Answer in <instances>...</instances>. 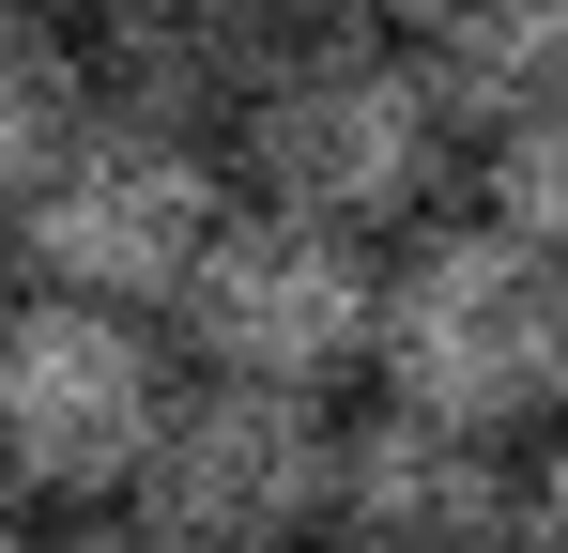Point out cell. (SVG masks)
Returning a JSON list of instances; mask_svg holds the SVG:
<instances>
[{"label":"cell","instance_id":"cell-1","mask_svg":"<svg viewBox=\"0 0 568 553\" xmlns=\"http://www.w3.org/2000/svg\"><path fill=\"white\" fill-rule=\"evenodd\" d=\"M369 384L415 400V415H462L491 446H538L568 415V262L538 231H507L491 200H476V215H430V231L384 262Z\"/></svg>","mask_w":568,"mask_h":553},{"label":"cell","instance_id":"cell-2","mask_svg":"<svg viewBox=\"0 0 568 553\" xmlns=\"http://www.w3.org/2000/svg\"><path fill=\"white\" fill-rule=\"evenodd\" d=\"M446 154H462V108L430 92V62L399 31H292V62L231 123V184L338 215V231H415Z\"/></svg>","mask_w":568,"mask_h":553},{"label":"cell","instance_id":"cell-3","mask_svg":"<svg viewBox=\"0 0 568 553\" xmlns=\"http://www.w3.org/2000/svg\"><path fill=\"white\" fill-rule=\"evenodd\" d=\"M215 154H231V139L139 123V108L93 92V123L62 139V170L31 184L0 231H16V262L47 276V292H108V308H154V323H170L185 276H200V247H215V215L246 200Z\"/></svg>","mask_w":568,"mask_h":553},{"label":"cell","instance_id":"cell-4","mask_svg":"<svg viewBox=\"0 0 568 553\" xmlns=\"http://www.w3.org/2000/svg\"><path fill=\"white\" fill-rule=\"evenodd\" d=\"M154 431H170L154 308H108V292H47L31 276V308H0V492L108 507V492H139Z\"/></svg>","mask_w":568,"mask_h":553},{"label":"cell","instance_id":"cell-5","mask_svg":"<svg viewBox=\"0 0 568 553\" xmlns=\"http://www.w3.org/2000/svg\"><path fill=\"white\" fill-rule=\"evenodd\" d=\"M185 354L246 369V384H354L384 339V231H338V215H292V200H231L215 247L185 276Z\"/></svg>","mask_w":568,"mask_h":553},{"label":"cell","instance_id":"cell-6","mask_svg":"<svg viewBox=\"0 0 568 553\" xmlns=\"http://www.w3.org/2000/svg\"><path fill=\"white\" fill-rule=\"evenodd\" d=\"M139 507L185 553H323V507H338V415H323V384L185 369L170 431L139 461Z\"/></svg>","mask_w":568,"mask_h":553},{"label":"cell","instance_id":"cell-7","mask_svg":"<svg viewBox=\"0 0 568 553\" xmlns=\"http://www.w3.org/2000/svg\"><path fill=\"white\" fill-rule=\"evenodd\" d=\"M507 507H523V446H491V431H462V415L384 400V415L338 431L323 553H507Z\"/></svg>","mask_w":568,"mask_h":553},{"label":"cell","instance_id":"cell-8","mask_svg":"<svg viewBox=\"0 0 568 553\" xmlns=\"http://www.w3.org/2000/svg\"><path fill=\"white\" fill-rule=\"evenodd\" d=\"M292 0H108L93 31V92L108 108H139V123H185V139H231L246 123V92L292 62Z\"/></svg>","mask_w":568,"mask_h":553},{"label":"cell","instance_id":"cell-9","mask_svg":"<svg viewBox=\"0 0 568 553\" xmlns=\"http://www.w3.org/2000/svg\"><path fill=\"white\" fill-rule=\"evenodd\" d=\"M430 92L462 108V139H491L507 108H538L568 92V0H415V31H399Z\"/></svg>","mask_w":568,"mask_h":553},{"label":"cell","instance_id":"cell-10","mask_svg":"<svg viewBox=\"0 0 568 553\" xmlns=\"http://www.w3.org/2000/svg\"><path fill=\"white\" fill-rule=\"evenodd\" d=\"M78 123H93V47H78V31H31V16H0V215L62 170V139H78Z\"/></svg>","mask_w":568,"mask_h":553},{"label":"cell","instance_id":"cell-11","mask_svg":"<svg viewBox=\"0 0 568 553\" xmlns=\"http://www.w3.org/2000/svg\"><path fill=\"white\" fill-rule=\"evenodd\" d=\"M476 200L507 215V231H538L568 262V92H538V108H507L491 139H476Z\"/></svg>","mask_w":568,"mask_h":553},{"label":"cell","instance_id":"cell-12","mask_svg":"<svg viewBox=\"0 0 568 553\" xmlns=\"http://www.w3.org/2000/svg\"><path fill=\"white\" fill-rule=\"evenodd\" d=\"M31 553H185V539H170L139 492H108V507H47V523H31Z\"/></svg>","mask_w":568,"mask_h":553},{"label":"cell","instance_id":"cell-13","mask_svg":"<svg viewBox=\"0 0 568 553\" xmlns=\"http://www.w3.org/2000/svg\"><path fill=\"white\" fill-rule=\"evenodd\" d=\"M507 553H568V431L523 461V507H507Z\"/></svg>","mask_w":568,"mask_h":553},{"label":"cell","instance_id":"cell-14","mask_svg":"<svg viewBox=\"0 0 568 553\" xmlns=\"http://www.w3.org/2000/svg\"><path fill=\"white\" fill-rule=\"evenodd\" d=\"M307 31H415V0H292Z\"/></svg>","mask_w":568,"mask_h":553},{"label":"cell","instance_id":"cell-15","mask_svg":"<svg viewBox=\"0 0 568 553\" xmlns=\"http://www.w3.org/2000/svg\"><path fill=\"white\" fill-rule=\"evenodd\" d=\"M0 16H31V31H93L108 0H0Z\"/></svg>","mask_w":568,"mask_h":553},{"label":"cell","instance_id":"cell-16","mask_svg":"<svg viewBox=\"0 0 568 553\" xmlns=\"http://www.w3.org/2000/svg\"><path fill=\"white\" fill-rule=\"evenodd\" d=\"M31 523H47V507H31V492H0V553H31Z\"/></svg>","mask_w":568,"mask_h":553}]
</instances>
